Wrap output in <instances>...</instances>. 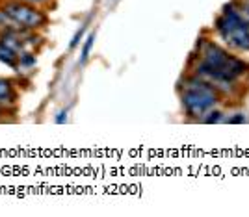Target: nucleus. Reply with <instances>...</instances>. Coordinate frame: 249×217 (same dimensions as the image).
Here are the masks:
<instances>
[{"mask_svg":"<svg viewBox=\"0 0 249 217\" xmlns=\"http://www.w3.org/2000/svg\"><path fill=\"white\" fill-rule=\"evenodd\" d=\"M201 54H203V62L199 63L197 74L199 78L205 80L207 83H214L216 87L227 91L231 80L244 74L246 63L227 54L221 47L214 45V43H203L201 45Z\"/></svg>","mask_w":249,"mask_h":217,"instance_id":"1","label":"nucleus"},{"mask_svg":"<svg viewBox=\"0 0 249 217\" xmlns=\"http://www.w3.org/2000/svg\"><path fill=\"white\" fill-rule=\"evenodd\" d=\"M216 93L214 87L201 78H190L184 82V91H182V106L188 117L192 119H201L207 115L208 110L214 108L216 104Z\"/></svg>","mask_w":249,"mask_h":217,"instance_id":"2","label":"nucleus"},{"mask_svg":"<svg viewBox=\"0 0 249 217\" xmlns=\"http://www.w3.org/2000/svg\"><path fill=\"white\" fill-rule=\"evenodd\" d=\"M216 28L229 47L238 50H249V26L234 13L232 8H227V11L219 17Z\"/></svg>","mask_w":249,"mask_h":217,"instance_id":"3","label":"nucleus"},{"mask_svg":"<svg viewBox=\"0 0 249 217\" xmlns=\"http://www.w3.org/2000/svg\"><path fill=\"white\" fill-rule=\"evenodd\" d=\"M2 10L10 15V19L22 30H39L47 24V15L37 6H32L22 0H8L4 2Z\"/></svg>","mask_w":249,"mask_h":217,"instance_id":"4","label":"nucleus"},{"mask_svg":"<svg viewBox=\"0 0 249 217\" xmlns=\"http://www.w3.org/2000/svg\"><path fill=\"white\" fill-rule=\"evenodd\" d=\"M17 102V91L13 83L6 78H0V106H13Z\"/></svg>","mask_w":249,"mask_h":217,"instance_id":"5","label":"nucleus"},{"mask_svg":"<svg viewBox=\"0 0 249 217\" xmlns=\"http://www.w3.org/2000/svg\"><path fill=\"white\" fill-rule=\"evenodd\" d=\"M0 62L10 65L11 69H17L19 67V54L13 52L11 49H8L2 41H0Z\"/></svg>","mask_w":249,"mask_h":217,"instance_id":"6","label":"nucleus"},{"mask_svg":"<svg viewBox=\"0 0 249 217\" xmlns=\"http://www.w3.org/2000/svg\"><path fill=\"white\" fill-rule=\"evenodd\" d=\"M93 43H95V33L91 32V33L86 37V43H84V47H82V56H80V62L82 63L88 62L89 52H91V49H93Z\"/></svg>","mask_w":249,"mask_h":217,"instance_id":"7","label":"nucleus"},{"mask_svg":"<svg viewBox=\"0 0 249 217\" xmlns=\"http://www.w3.org/2000/svg\"><path fill=\"white\" fill-rule=\"evenodd\" d=\"M11 28H19L15 22L10 19V15L6 13L4 10H0V32H6V30H11Z\"/></svg>","mask_w":249,"mask_h":217,"instance_id":"8","label":"nucleus"},{"mask_svg":"<svg viewBox=\"0 0 249 217\" xmlns=\"http://www.w3.org/2000/svg\"><path fill=\"white\" fill-rule=\"evenodd\" d=\"M19 65L21 67H32V65H36V54L34 52H21L19 54Z\"/></svg>","mask_w":249,"mask_h":217,"instance_id":"9","label":"nucleus"},{"mask_svg":"<svg viewBox=\"0 0 249 217\" xmlns=\"http://www.w3.org/2000/svg\"><path fill=\"white\" fill-rule=\"evenodd\" d=\"M231 8H232V10H234V13H236L240 19H242V21L249 26V4H244V6H238V8L231 6Z\"/></svg>","mask_w":249,"mask_h":217,"instance_id":"10","label":"nucleus"},{"mask_svg":"<svg viewBox=\"0 0 249 217\" xmlns=\"http://www.w3.org/2000/svg\"><path fill=\"white\" fill-rule=\"evenodd\" d=\"M210 117H207V119H203L205 123H218V121H221V112H212V114H208Z\"/></svg>","mask_w":249,"mask_h":217,"instance_id":"11","label":"nucleus"},{"mask_svg":"<svg viewBox=\"0 0 249 217\" xmlns=\"http://www.w3.org/2000/svg\"><path fill=\"white\" fill-rule=\"evenodd\" d=\"M84 30H86V28H80V30L76 32V33H74V37H73V41H71V45H69V47H71V49H74V47H76V45H78V43H80V39H82V33H84Z\"/></svg>","mask_w":249,"mask_h":217,"instance_id":"12","label":"nucleus"},{"mask_svg":"<svg viewBox=\"0 0 249 217\" xmlns=\"http://www.w3.org/2000/svg\"><path fill=\"white\" fill-rule=\"evenodd\" d=\"M65 121H67V112H65V110H62V112L58 114V117H56V123H58V124H63Z\"/></svg>","mask_w":249,"mask_h":217,"instance_id":"13","label":"nucleus"},{"mask_svg":"<svg viewBox=\"0 0 249 217\" xmlns=\"http://www.w3.org/2000/svg\"><path fill=\"white\" fill-rule=\"evenodd\" d=\"M22 2H28V4H32V6H43V4H47L49 0H22Z\"/></svg>","mask_w":249,"mask_h":217,"instance_id":"14","label":"nucleus"},{"mask_svg":"<svg viewBox=\"0 0 249 217\" xmlns=\"http://www.w3.org/2000/svg\"><path fill=\"white\" fill-rule=\"evenodd\" d=\"M229 123H246V117H244V115L242 114H238V117H232V119H229Z\"/></svg>","mask_w":249,"mask_h":217,"instance_id":"15","label":"nucleus"},{"mask_svg":"<svg viewBox=\"0 0 249 217\" xmlns=\"http://www.w3.org/2000/svg\"><path fill=\"white\" fill-rule=\"evenodd\" d=\"M4 115H6V108H4V106H0V119H4Z\"/></svg>","mask_w":249,"mask_h":217,"instance_id":"16","label":"nucleus"}]
</instances>
